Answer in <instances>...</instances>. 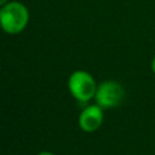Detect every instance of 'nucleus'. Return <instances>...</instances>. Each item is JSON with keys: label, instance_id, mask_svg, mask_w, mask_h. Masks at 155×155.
Segmentation results:
<instances>
[{"label": "nucleus", "instance_id": "nucleus-4", "mask_svg": "<svg viewBox=\"0 0 155 155\" xmlns=\"http://www.w3.org/2000/svg\"><path fill=\"white\" fill-rule=\"evenodd\" d=\"M103 124V109L98 105H88L86 107L80 116H79V126L85 132H94Z\"/></svg>", "mask_w": 155, "mask_h": 155}, {"label": "nucleus", "instance_id": "nucleus-8", "mask_svg": "<svg viewBox=\"0 0 155 155\" xmlns=\"http://www.w3.org/2000/svg\"><path fill=\"white\" fill-rule=\"evenodd\" d=\"M0 13H1V8H0Z\"/></svg>", "mask_w": 155, "mask_h": 155}, {"label": "nucleus", "instance_id": "nucleus-7", "mask_svg": "<svg viewBox=\"0 0 155 155\" xmlns=\"http://www.w3.org/2000/svg\"><path fill=\"white\" fill-rule=\"evenodd\" d=\"M7 1H8V0H0V6L6 5V4H7Z\"/></svg>", "mask_w": 155, "mask_h": 155}, {"label": "nucleus", "instance_id": "nucleus-3", "mask_svg": "<svg viewBox=\"0 0 155 155\" xmlns=\"http://www.w3.org/2000/svg\"><path fill=\"white\" fill-rule=\"evenodd\" d=\"M125 97V90L124 87L113 80H108L102 82L96 91L94 99L97 104L102 109H110L115 108L121 104Z\"/></svg>", "mask_w": 155, "mask_h": 155}, {"label": "nucleus", "instance_id": "nucleus-1", "mask_svg": "<svg viewBox=\"0 0 155 155\" xmlns=\"http://www.w3.org/2000/svg\"><path fill=\"white\" fill-rule=\"evenodd\" d=\"M29 21V12L27 7L17 1L6 4L1 8L0 13V25L4 31L8 34L21 33Z\"/></svg>", "mask_w": 155, "mask_h": 155}, {"label": "nucleus", "instance_id": "nucleus-5", "mask_svg": "<svg viewBox=\"0 0 155 155\" xmlns=\"http://www.w3.org/2000/svg\"><path fill=\"white\" fill-rule=\"evenodd\" d=\"M150 68H151V71L155 74V56H154V58L151 59V63H150Z\"/></svg>", "mask_w": 155, "mask_h": 155}, {"label": "nucleus", "instance_id": "nucleus-6", "mask_svg": "<svg viewBox=\"0 0 155 155\" xmlns=\"http://www.w3.org/2000/svg\"><path fill=\"white\" fill-rule=\"evenodd\" d=\"M38 155H56V154H53V153H51V151H41V153H39Z\"/></svg>", "mask_w": 155, "mask_h": 155}, {"label": "nucleus", "instance_id": "nucleus-2", "mask_svg": "<svg viewBox=\"0 0 155 155\" xmlns=\"http://www.w3.org/2000/svg\"><path fill=\"white\" fill-rule=\"evenodd\" d=\"M68 88L76 101L87 102L92 97H94L97 85L90 73L85 70H76L69 78Z\"/></svg>", "mask_w": 155, "mask_h": 155}]
</instances>
